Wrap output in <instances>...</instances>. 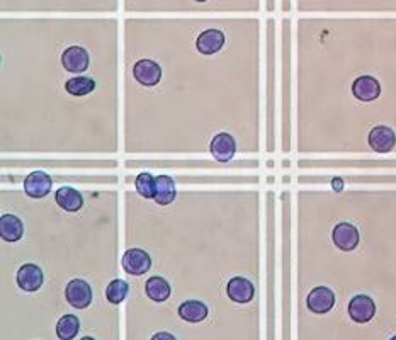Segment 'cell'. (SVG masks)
<instances>
[{
  "mask_svg": "<svg viewBox=\"0 0 396 340\" xmlns=\"http://www.w3.org/2000/svg\"><path fill=\"white\" fill-rule=\"evenodd\" d=\"M332 239L340 250L351 252L359 245V232L354 225L340 223L332 232Z\"/></svg>",
  "mask_w": 396,
  "mask_h": 340,
  "instance_id": "obj_9",
  "label": "cell"
},
{
  "mask_svg": "<svg viewBox=\"0 0 396 340\" xmlns=\"http://www.w3.org/2000/svg\"><path fill=\"white\" fill-rule=\"evenodd\" d=\"M89 53L80 46H70L62 55V63L65 70L72 73H82L89 69Z\"/></svg>",
  "mask_w": 396,
  "mask_h": 340,
  "instance_id": "obj_12",
  "label": "cell"
},
{
  "mask_svg": "<svg viewBox=\"0 0 396 340\" xmlns=\"http://www.w3.org/2000/svg\"><path fill=\"white\" fill-rule=\"evenodd\" d=\"M128 283L122 279H114L111 281L108 290H106V298H108L109 303L113 304H120L122 299L128 296Z\"/></svg>",
  "mask_w": 396,
  "mask_h": 340,
  "instance_id": "obj_23",
  "label": "cell"
},
{
  "mask_svg": "<svg viewBox=\"0 0 396 340\" xmlns=\"http://www.w3.org/2000/svg\"><path fill=\"white\" fill-rule=\"evenodd\" d=\"M66 302L72 304L77 310H84L92 303V288L84 279H73L70 281L69 286L65 290Z\"/></svg>",
  "mask_w": 396,
  "mask_h": 340,
  "instance_id": "obj_1",
  "label": "cell"
},
{
  "mask_svg": "<svg viewBox=\"0 0 396 340\" xmlns=\"http://www.w3.org/2000/svg\"><path fill=\"white\" fill-rule=\"evenodd\" d=\"M225 34L220 29H208L199 34L196 41V48L201 55H215L223 48Z\"/></svg>",
  "mask_w": 396,
  "mask_h": 340,
  "instance_id": "obj_14",
  "label": "cell"
},
{
  "mask_svg": "<svg viewBox=\"0 0 396 340\" xmlns=\"http://www.w3.org/2000/svg\"><path fill=\"white\" fill-rule=\"evenodd\" d=\"M209 150H211V155L215 157L218 162L232 160L236 153L235 138L229 133H218L216 136L213 138Z\"/></svg>",
  "mask_w": 396,
  "mask_h": 340,
  "instance_id": "obj_11",
  "label": "cell"
},
{
  "mask_svg": "<svg viewBox=\"0 0 396 340\" xmlns=\"http://www.w3.org/2000/svg\"><path fill=\"white\" fill-rule=\"evenodd\" d=\"M334 185H335V187H342V183H339V180H335Z\"/></svg>",
  "mask_w": 396,
  "mask_h": 340,
  "instance_id": "obj_25",
  "label": "cell"
},
{
  "mask_svg": "<svg viewBox=\"0 0 396 340\" xmlns=\"http://www.w3.org/2000/svg\"><path fill=\"white\" fill-rule=\"evenodd\" d=\"M146 295H148L150 299L157 303H164L170 298V284L164 278H158V276H153L146 281Z\"/></svg>",
  "mask_w": 396,
  "mask_h": 340,
  "instance_id": "obj_18",
  "label": "cell"
},
{
  "mask_svg": "<svg viewBox=\"0 0 396 340\" xmlns=\"http://www.w3.org/2000/svg\"><path fill=\"white\" fill-rule=\"evenodd\" d=\"M24 235V225L14 215H3L0 218V236L6 242H19Z\"/></svg>",
  "mask_w": 396,
  "mask_h": 340,
  "instance_id": "obj_15",
  "label": "cell"
},
{
  "mask_svg": "<svg viewBox=\"0 0 396 340\" xmlns=\"http://www.w3.org/2000/svg\"><path fill=\"white\" fill-rule=\"evenodd\" d=\"M15 281H17V286L21 288V290H24L27 292H34L43 286V281H45V278H43V271L36 266V264H24V266L17 271Z\"/></svg>",
  "mask_w": 396,
  "mask_h": 340,
  "instance_id": "obj_7",
  "label": "cell"
},
{
  "mask_svg": "<svg viewBox=\"0 0 396 340\" xmlns=\"http://www.w3.org/2000/svg\"><path fill=\"white\" fill-rule=\"evenodd\" d=\"M65 89L70 96L82 97V96H87V94H90L94 89H96V82L89 77H73V78H70V80H66Z\"/></svg>",
  "mask_w": 396,
  "mask_h": 340,
  "instance_id": "obj_21",
  "label": "cell"
},
{
  "mask_svg": "<svg viewBox=\"0 0 396 340\" xmlns=\"http://www.w3.org/2000/svg\"><path fill=\"white\" fill-rule=\"evenodd\" d=\"M134 185H136L138 194L145 199H155V192H157V177H153L152 173L143 172L136 177L134 180Z\"/></svg>",
  "mask_w": 396,
  "mask_h": 340,
  "instance_id": "obj_22",
  "label": "cell"
},
{
  "mask_svg": "<svg viewBox=\"0 0 396 340\" xmlns=\"http://www.w3.org/2000/svg\"><path fill=\"white\" fill-rule=\"evenodd\" d=\"M352 94H354V97L359 99V101L371 102L381 96V85H379V82L376 80L374 77H371V75H362V77H359L358 80L352 84Z\"/></svg>",
  "mask_w": 396,
  "mask_h": 340,
  "instance_id": "obj_8",
  "label": "cell"
},
{
  "mask_svg": "<svg viewBox=\"0 0 396 340\" xmlns=\"http://www.w3.org/2000/svg\"><path fill=\"white\" fill-rule=\"evenodd\" d=\"M196 2H208V0H196Z\"/></svg>",
  "mask_w": 396,
  "mask_h": 340,
  "instance_id": "obj_26",
  "label": "cell"
},
{
  "mask_svg": "<svg viewBox=\"0 0 396 340\" xmlns=\"http://www.w3.org/2000/svg\"><path fill=\"white\" fill-rule=\"evenodd\" d=\"M208 306L197 299H189L179 306V316L189 323H199L208 316Z\"/></svg>",
  "mask_w": 396,
  "mask_h": 340,
  "instance_id": "obj_17",
  "label": "cell"
},
{
  "mask_svg": "<svg viewBox=\"0 0 396 340\" xmlns=\"http://www.w3.org/2000/svg\"><path fill=\"white\" fill-rule=\"evenodd\" d=\"M152 267V259L141 248H129L125 255H122V269L132 276H141L150 271Z\"/></svg>",
  "mask_w": 396,
  "mask_h": 340,
  "instance_id": "obj_3",
  "label": "cell"
},
{
  "mask_svg": "<svg viewBox=\"0 0 396 340\" xmlns=\"http://www.w3.org/2000/svg\"><path fill=\"white\" fill-rule=\"evenodd\" d=\"M133 75L136 82H140L145 87H153L160 82L162 69L157 62L153 60H140L134 63Z\"/></svg>",
  "mask_w": 396,
  "mask_h": 340,
  "instance_id": "obj_6",
  "label": "cell"
},
{
  "mask_svg": "<svg viewBox=\"0 0 396 340\" xmlns=\"http://www.w3.org/2000/svg\"><path fill=\"white\" fill-rule=\"evenodd\" d=\"M306 304L313 313H316V315L328 313V311H330L335 304L334 291L328 290V288H325V286L315 288V290L308 295Z\"/></svg>",
  "mask_w": 396,
  "mask_h": 340,
  "instance_id": "obj_5",
  "label": "cell"
},
{
  "mask_svg": "<svg viewBox=\"0 0 396 340\" xmlns=\"http://www.w3.org/2000/svg\"><path fill=\"white\" fill-rule=\"evenodd\" d=\"M55 201L60 208L65 209L69 213L78 211L82 206H84V197H82L80 192L73 187H60L55 194Z\"/></svg>",
  "mask_w": 396,
  "mask_h": 340,
  "instance_id": "obj_16",
  "label": "cell"
},
{
  "mask_svg": "<svg viewBox=\"0 0 396 340\" xmlns=\"http://www.w3.org/2000/svg\"><path fill=\"white\" fill-rule=\"evenodd\" d=\"M376 313V304L369 296L358 295L351 299L348 303V315L354 322L358 323H367L371 322L372 316Z\"/></svg>",
  "mask_w": 396,
  "mask_h": 340,
  "instance_id": "obj_4",
  "label": "cell"
},
{
  "mask_svg": "<svg viewBox=\"0 0 396 340\" xmlns=\"http://www.w3.org/2000/svg\"><path fill=\"white\" fill-rule=\"evenodd\" d=\"M177 191L174 179L169 176H160L157 177V192H155V201L160 206H167L176 199Z\"/></svg>",
  "mask_w": 396,
  "mask_h": 340,
  "instance_id": "obj_19",
  "label": "cell"
},
{
  "mask_svg": "<svg viewBox=\"0 0 396 340\" xmlns=\"http://www.w3.org/2000/svg\"><path fill=\"white\" fill-rule=\"evenodd\" d=\"M396 134L388 126H374L369 133V146L376 153H388L395 148Z\"/></svg>",
  "mask_w": 396,
  "mask_h": 340,
  "instance_id": "obj_10",
  "label": "cell"
},
{
  "mask_svg": "<svg viewBox=\"0 0 396 340\" xmlns=\"http://www.w3.org/2000/svg\"><path fill=\"white\" fill-rule=\"evenodd\" d=\"M228 298L235 303H248L253 299L255 288L248 279L245 278H233L227 286Z\"/></svg>",
  "mask_w": 396,
  "mask_h": 340,
  "instance_id": "obj_13",
  "label": "cell"
},
{
  "mask_svg": "<svg viewBox=\"0 0 396 340\" xmlns=\"http://www.w3.org/2000/svg\"><path fill=\"white\" fill-rule=\"evenodd\" d=\"M164 337H167V339H174V335H170V334H157L155 337H153V339H164Z\"/></svg>",
  "mask_w": 396,
  "mask_h": 340,
  "instance_id": "obj_24",
  "label": "cell"
},
{
  "mask_svg": "<svg viewBox=\"0 0 396 340\" xmlns=\"http://www.w3.org/2000/svg\"><path fill=\"white\" fill-rule=\"evenodd\" d=\"M80 330V322H78V316L75 315H65L58 320L57 323V335L62 340H72L78 335Z\"/></svg>",
  "mask_w": 396,
  "mask_h": 340,
  "instance_id": "obj_20",
  "label": "cell"
},
{
  "mask_svg": "<svg viewBox=\"0 0 396 340\" xmlns=\"http://www.w3.org/2000/svg\"><path fill=\"white\" fill-rule=\"evenodd\" d=\"M53 187V180L46 172L36 170V172L29 173L24 180V191L26 194L33 199H41V197L48 196Z\"/></svg>",
  "mask_w": 396,
  "mask_h": 340,
  "instance_id": "obj_2",
  "label": "cell"
}]
</instances>
